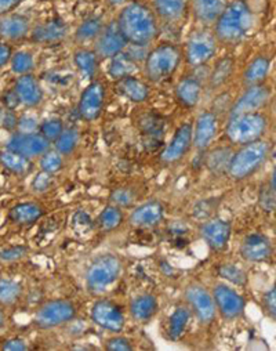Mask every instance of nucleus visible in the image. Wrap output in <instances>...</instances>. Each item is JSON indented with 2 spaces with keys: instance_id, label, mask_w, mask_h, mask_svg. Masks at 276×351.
I'll return each mask as SVG.
<instances>
[{
  "instance_id": "obj_51",
  "label": "nucleus",
  "mask_w": 276,
  "mask_h": 351,
  "mask_svg": "<svg viewBox=\"0 0 276 351\" xmlns=\"http://www.w3.org/2000/svg\"><path fill=\"white\" fill-rule=\"evenodd\" d=\"M53 184V179H51V174L42 171L39 174H36V178L32 182V189L36 193H45L50 189V186Z\"/></svg>"
},
{
  "instance_id": "obj_36",
  "label": "nucleus",
  "mask_w": 276,
  "mask_h": 351,
  "mask_svg": "<svg viewBox=\"0 0 276 351\" xmlns=\"http://www.w3.org/2000/svg\"><path fill=\"white\" fill-rule=\"evenodd\" d=\"M123 223V212L116 205L107 206L99 216L97 224L103 231H112Z\"/></svg>"
},
{
  "instance_id": "obj_50",
  "label": "nucleus",
  "mask_w": 276,
  "mask_h": 351,
  "mask_svg": "<svg viewBox=\"0 0 276 351\" xmlns=\"http://www.w3.org/2000/svg\"><path fill=\"white\" fill-rule=\"evenodd\" d=\"M105 348L108 351H131L134 347L129 339L122 336H115L105 343Z\"/></svg>"
},
{
  "instance_id": "obj_11",
  "label": "nucleus",
  "mask_w": 276,
  "mask_h": 351,
  "mask_svg": "<svg viewBox=\"0 0 276 351\" xmlns=\"http://www.w3.org/2000/svg\"><path fill=\"white\" fill-rule=\"evenodd\" d=\"M272 97V90L264 83L247 86L242 96L235 101L231 108L229 118L247 112H258L268 106Z\"/></svg>"
},
{
  "instance_id": "obj_32",
  "label": "nucleus",
  "mask_w": 276,
  "mask_h": 351,
  "mask_svg": "<svg viewBox=\"0 0 276 351\" xmlns=\"http://www.w3.org/2000/svg\"><path fill=\"white\" fill-rule=\"evenodd\" d=\"M105 27L104 20L100 16H93L86 19L75 31V39L79 43L96 42Z\"/></svg>"
},
{
  "instance_id": "obj_16",
  "label": "nucleus",
  "mask_w": 276,
  "mask_h": 351,
  "mask_svg": "<svg viewBox=\"0 0 276 351\" xmlns=\"http://www.w3.org/2000/svg\"><path fill=\"white\" fill-rule=\"evenodd\" d=\"M95 45H96L95 51L101 58H112L125 51L127 43L118 28L116 20L105 24L103 32L96 39Z\"/></svg>"
},
{
  "instance_id": "obj_17",
  "label": "nucleus",
  "mask_w": 276,
  "mask_h": 351,
  "mask_svg": "<svg viewBox=\"0 0 276 351\" xmlns=\"http://www.w3.org/2000/svg\"><path fill=\"white\" fill-rule=\"evenodd\" d=\"M218 132V117L216 112H202L192 128V144L198 151H205L214 141Z\"/></svg>"
},
{
  "instance_id": "obj_21",
  "label": "nucleus",
  "mask_w": 276,
  "mask_h": 351,
  "mask_svg": "<svg viewBox=\"0 0 276 351\" xmlns=\"http://www.w3.org/2000/svg\"><path fill=\"white\" fill-rule=\"evenodd\" d=\"M164 219V208L158 201L140 205L130 215V223L138 228H152L159 226Z\"/></svg>"
},
{
  "instance_id": "obj_57",
  "label": "nucleus",
  "mask_w": 276,
  "mask_h": 351,
  "mask_svg": "<svg viewBox=\"0 0 276 351\" xmlns=\"http://www.w3.org/2000/svg\"><path fill=\"white\" fill-rule=\"evenodd\" d=\"M3 103H5V106H6V108L8 110H14L18 104H20V100H18V97H17V95H16V92L14 90H12V92H9V93H6L5 95V97H3Z\"/></svg>"
},
{
  "instance_id": "obj_53",
  "label": "nucleus",
  "mask_w": 276,
  "mask_h": 351,
  "mask_svg": "<svg viewBox=\"0 0 276 351\" xmlns=\"http://www.w3.org/2000/svg\"><path fill=\"white\" fill-rule=\"evenodd\" d=\"M2 350H5V351H25V350H28V346L23 339L12 337L3 343Z\"/></svg>"
},
{
  "instance_id": "obj_56",
  "label": "nucleus",
  "mask_w": 276,
  "mask_h": 351,
  "mask_svg": "<svg viewBox=\"0 0 276 351\" xmlns=\"http://www.w3.org/2000/svg\"><path fill=\"white\" fill-rule=\"evenodd\" d=\"M12 56H13V53H12L10 46L6 43H0V69L6 66L8 62H10Z\"/></svg>"
},
{
  "instance_id": "obj_18",
  "label": "nucleus",
  "mask_w": 276,
  "mask_h": 351,
  "mask_svg": "<svg viewBox=\"0 0 276 351\" xmlns=\"http://www.w3.org/2000/svg\"><path fill=\"white\" fill-rule=\"evenodd\" d=\"M231 224L229 221L221 219H212L202 224L201 235L205 243L214 252H221L227 249L231 238Z\"/></svg>"
},
{
  "instance_id": "obj_29",
  "label": "nucleus",
  "mask_w": 276,
  "mask_h": 351,
  "mask_svg": "<svg viewBox=\"0 0 276 351\" xmlns=\"http://www.w3.org/2000/svg\"><path fill=\"white\" fill-rule=\"evenodd\" d=\"M271 71V60L266 56H257L253 58L243 72V84L254 86L264 83Z\"/></svg>"
},
{
  "instance_id": "obj_13",
  "label": "nucleus",
  "mask_w": 276,
  "mask_h": 351,
  "mask_svg": "<svg viewBox=\"0 0 276 351\" xmlns=\"http://www.w3.org/2000/svg\"><path fill=\"white\" fill-rule=\"evenodd\" d=\"M91 321L104 330L119 333L125 328V315L121 308L110 300H99L91 307Z\"/></svg>"
},
{
  "instance_id": "obj_61",
  "label": "nucleus",
  "mask_w": 276,
  "mask_h": 351,
  "mask_svg": "<svg viewBox=\"0 0 276 351\" xmlns=\"http://www.w3.org/2000/svg\"><path fill=\"white\" fill-rule=\"evenodd\" d=\"M2 119H3V110L0 107V125H2Z\"/></svg>"
},
{
  "instance_id": "obj_59",
  "label": "nucleus",
  "mask_w": 276,
  "mask_h": 351,
  "mask_svg": "<svg viewBox=\"0 0 276 351\" xmlns=\"http://www.w3.org/2000/svg\"><path fill=\"white\" fill-rule=\"evenodd\" d=\"M108 2L111 3V5H114V6H118V5H126V2L127 0H108Z\"/></svg>"
},
{
  "instance_id": "obj_35",
  "label": "nucleus",
  "mask_w": 276,
  "mask_h": 351,
  "mask_svg": "<svg viewBox=\"0 0 276 351\" xmlns=\"http://www.w3.org/2000/svg\"><path fill=\"white\" fill-rule=\"evenodd\" d=\"M234 66H235V62L231 57L220 58L216 62V65H214V68H213V71L209 76L210 89L216 90V89H220V87H223L229 80V77L232 76Z\"/></svg>"
},
{
  "instance_id": "obj_3",
  "label": "nucleus",
  "mask_w": 276,
  "mask_h": 351,
  "mask_svg": "<svg viewBox=\"0 0 276 351\" xmlns=\"http://www.w3.org/2000/svg\"><path fill=\"white\" fill-rule=\"evenodd\" d=\"M269 143L262 138L240 145V148L232 154L229 160L228 174L231 176V179L242 182L251 178L254 173H257L264 166L269 156Z\"/></svg>"
},
{
  "instance_id": "obj_49",
  "label": "nucleus",
  "mask_w": 276,
  "mask_h": 351,
  "mask_svg": "<svg viewBox=\"0 0 276 351\" xmlns=\"http://www.w3.org/2000/svg\"><path fill=\"white\" fill-rule=\"evenodd\" d=\"M260 206L265 212H273L275 210V190H272L269 186H264L260 191Z\"/></svg>"
},
{
  "instance_id": "obj_39",
  "label": "nucleus",
  "mask_w": 276,
  "mask_h": 351,
  "mask_svg": "<svg viewBox=\"0 0 276 351\" xmlns=\"http://www.w3.org/2000/svg\"><path fill=\"white\" fill-rule=\"evenodd\" d=\"M218 276L231 282L232 285L236 287H246L247 285V274L243 269L238 267L236 265H232V263H224L217 270Z\"/></svg>"
},
{
  "instance_id": "obj_54",
  "label": "nucleus",
  "mask_w": 276,
  "mask_h": 351,
  "mask_svg": "<svg viewBox=\"0 0 276 351\" xmlns=\"http://www.w3.org/2000/svg\"><path fill=\"white\" fill-rule=\"evenodd\" d=\"M24 0H0V16L13 13Z\"/></svg>"
},
{
  "instance_id": "obj_6",
  "label": "nucleus",
  "mask_w": 276,
  "mask_h": 351,
  "mask_svg": "<svg viewBox=\"0 0 276 351\" xmlns=\"http://www.w3.org/2000/svg\"><path fill=\"white\" fill-rule=\"evenodd\" d=\"M181 62V51L173 43H162L153 47L144 62V73L148 80L159 83L173 76Z\"/></svg>"
},
{
  "instance_id": "obj_7",
  "label": "nucleus",
  "mask_w": 276,
  "mask_h": 351,
  "mask_svg": "<svg viewBox=\"0 0 276 351\" xmlns=\"http://www.w3.org/2000/svg\"><path fill=\"white\" fill-rule=\"evenodd\" d=\"M76 315L75 306L64 299L45 303L35 314V324L40 329H53L71 322Z\"/></svg>"
},
{
  "instance_id": "obj_2",
  "label": "nucleus",
  "mask_w": 276,
  "mask_h": 351,
  "mask_svg": "<svg viewBox=\"0 0 276 351\" xmlns=\"http://www.w3.org/2000/svg\"><path fill=\"white\" fill-rule=\"evenodd\" d=\"M254 25V14L244 0L228 2L214 23V36L224 45H238L247 38Z\"/></svg>"
},
{
  "instance_id": "obj_4",
  "label": "nucleus",
  "mask_w": 276,
  "mask_h": 351,
  "mask_svg": "<svg viewBox=\"0 0 276 351\" xmlns=\"http://www.w3.org/2000/svg\"><path fill=\"white\" fill-rule=\"evenodd\" d=\"M122 274V261L118 256L105 253L97 256L86 270L84 282L91 295L105 293Z\"/></svg>"
},
{
  "instance_id": "obj_1",
  "label": "nucleus",
  "mask_w": 276,
  "mask_h": 351,
  "mask_svg": "<svg viewBox=\"0 0 276 351\" xmlns=\"http://www.w3.org/2000/svg\"><path fill=\"white\" fill-rule=\"evenodd\" d=\"M116 24L126 43L137 47L151 45L159 34L156 14L141 2L126 3L119 12Z\"/></svg>"
},
{
  "instance_id": "obj_43",
  "label": "nucleus",
  "mask_w": 276,
  "mask_h": 351,
  "mask_svg": "<svg viewBox=\"0 0 276 351\" xmlns=\"http://www.w3.org/2000/svg\"><path fill=\"white\" fill-rule=\"evenodd\" d=\"M64 166V160H62V155L58 154L55 149L50 151L47 149L42 156H40V167L43 171L54 174L57 171H60Z\"/></svg>"
},
{
  "instance_id": "obj_5",
  "label": "nucleus",
  "mask_w": 276,
  "mask_h": 351,
  "mask_svg": "<svg viewBox=\"0 0 276 351\" xmlns=\"http://www.w3.org/2000/svg\"><path fill=\"white\" fill-rule=\"evenodd\" d=\"M268 130V118L261 112H247L229 118L225 136L229 143L244 145L261 140Z\"/></svg>"
},
{
  "instance_id": "obj_31",
  "label": "nucleus",
  "mask_w": 276,
  "mask_h": 351,
  "mask_svg": "<svg viewBox=\"0 0 276 351\" xmlns=\"http://www.w3.org/2000/svg\"><path fill=\"white\" fill-rule=\"evenodd\" d=\"M99 56L95 50L79 49L73 54V62L84 77H95L99 71Z\"/></svg>"
},
{
  "instance_id": "obj_40",
  "label": "nucleus",
  "mask_w": 276,
  "mask_h": 351,
  "mask_svg": "<svg viewBox=\"0 0 276 351\" xmlns=\"http://www.w3.org/2000/svg\"><path fill=\"white\" fill-rule=\"evenodd\" d=\"M79 143V134L75 129H64L62 133L53 141L54 149L61 155H69L75 151Z\"/></svg>"
},
{
  "instance_id": "obj_15",
  "label": "nucleus",
  "mask_w": 276,
  "mask_h": 351,
  "mask_svg": "<svg viewBox=\"0 0 276 351\" xmlns=\"http://www.w3.org/2000/svg\"><path fill=\"white\" fill-rule=\"evenodd\" d=\"M192 123L187 122L177 128L171 141L167 144L164 151L160 155V160L163 163H175L179 162L184 156L188 154L192 147Z\"/></svg>"
},
{
  "instance_id": "obj_46",
  "label": "nucleus",
  "mask_w": 276,
  "mask_h": 351,
  "mask_svg": "<svg viewBox=\"0 0 276 351\" xmlns=\"http://www.w3.org/2000/svg\"><path fill=\"white\" fill-rule=\"evenodd\" d=\"M72 226L77 234H84L93 228V221H91V217L84 210H79L73 216Z\"/></svg>"
},
{
  "instance_id": "obj_27",
  "label": "nucleus",
  "mask_w": 276,
  "mask_h": 351,
  "mask_svg": "<svg viewBox=\"0 0 276 351\" xmlns=\"http://www.w3.org/2000/svg\"><path fill=\"white\" fill-rule=\"evenodd\" d=\"M153 13L163 21L177 23L186 16L188 0H152Z\"/></svg>"
},
{
  "instance_id": "obj_47",
  "label": "nucleus",
  "mask_w": 276,
  "mask_h": 351,
  "mask_svg": "<svg viewBox=\"0 0 276 351\" xmlns=\"http://www.w3.org/2000/svg\"><path fill=\"white\" fill-rule=\"evenodd\" d=\"M111 201L116 206H130L134 201V195L129 189H118L111 194Z\"/></svg>"
},
{
  "instance_id": "obj_55",
  "label": "nucleus",
  "mask_w": 276,
  "mask_h": 351,
  "mask_svg": "<svg viewBox=\"0 0 276 351\" xmlns=\"http://www.w3.org/2000/svg\"><path fill=\"white\" fill-rule=\"evenodd\" d=\"M2 125L5 126V129L13 132L17 125H18V119L17 117L14 115V112L12 110H8L6 112H3V119H2Z\"/></svg>"
},
{
  "instance_id": "obj_30",
  "label": "nucleus",
  "mask_w": 276,
  "mask_h": 351,
  "mask_svg": "<svg viewBox=\"0 0 276 351\" xmlns=\"http://www.w3.org/2000/svg\"><path fill=\"white\" fill-rule=\"evenodd\" d=\"M43 215V209L34 202H23L13 206L9 212V219L20 226H28L39 220Z\"/></svg>"
},
{
  "instance_id": "obj_19",
  "label": "nucleus",
  "mask_w": 276,
  "mask_h": 351,
  "mask_svg": "<svg viewBox=\"0 0 276 351\" xmlns=\"http://www.w3.org/2000/svg\"><path fill=\"white\" fill-rule=\"evenodd\" d=\"M273 253L271 241L262 234H250L244 237L240 245V254L246 261L261 263L268 260Z\"/></svg>"
},
{
  "instance_id": "obj_26",
  "label": "nucleus",
  "mask_w": 276,
  "mask_h": 351,
  "mask_svg": "<svg viewBox=\"0 0 276 351\" xmlns=\"http://www.w3.org/2000/svg\"><path fill=\"white\" fill-rule=\"evenodd\" d=\"M227 0H191L195 19L203 25H214L227 6Z\"/></svg>"
},
{
  "instance_id": "obj_28",
  "label": "nucleus",
  "mask_w": 276,
  "mask_h": 351,
  "mask_svg": "<svg viewBox=\"0 0 276 351\" xmlns=\"http://www.w3.org/2000/svg\"><path fill=\"white\" fill-rule=\"evenodd\" d=\"M158 300L152 295H140L130 303V315L136 322H148L158 313Z\"/></svg>"
},
{
  "instance_id": "obj_20",
  "label": "nucleus",
  "mask_w": 276,
  "mask_h": 351,
  "mask_svg": "<svg viewBox=\"0 0 276 351\" xmlns=\"http://www.w3.org/2000/svg\"><path fill=\"white\" fill-rule=\"evenodd\" d=\"M14 92L20 100V104L25 106L27 108H35L43 101V90L32 73L17 77Z\"/></svg>"
},
{
  "instance_id": "obj_58",
  "label": "nucleus",
  "mask_w": 276,
  "mask_h": 351,
  "mask_svg": "<svg viewBox=\"0 0 276 351\" xmlns=\"http://www.w3.org/2000/svg\"><path fill=\"white\" fill-rule=\"evenodd\" d=\"M170 231H173V234L177 235V237H182L184 234L187 232V228H186V226H184V224H177V223H174V224L170 227Z\"/></svg>"
},
{
  "instance_id": "obj_38",
  "label": "nucleus",
  "mask_w": 276,
  "mask_h": 351,
  "mask_svg": "<svg viewBox=\"0 0 276 351\" xmlns=\"http://www.w3.org/2000/svg\"><path fill=\"white\" fill-rule=\"evenodd\" d=\"M23 293L21 285L9 278H2L0 280V304L2 306H12L14 304Z\"/></svg>"
},
{
  "instance_id": "obj_48",
  "label": "nucleus",
  "mask_w": 276,
  "mask_h": 351,
  "mask_svg": "<svg viewBox=\"0 0 276 351\" xmlns=\"http://www.w3.org/2000/svg\"><path fill=\"white\" fill-rule=\"evenodd\" d=\"M262 308L266 311L268 317L275 321V318H276V289L273 287L264 293Z\"/></svg>"
},
{
  "instance_id": "obj_45",
  "label": "nucleus",
  "mask_w": 276,
  "mask_h": 351,
  "mask_svg": "<svg viewBox=\"0 0 276 351\" xmlns=\"http://www.w3.org/2000/svg\"><path fill=\"white\" fill-rule=\"evenodd\" d=\"M28 250H29L28 246H24V245L9 246L3 250H0V260L5 261V263H12V261L21 260L23 257H25Z\"/></svg>"
},
{
  "instance_id": "obj_8",
  "label": "nucleus",
  "mask_w": 276,
  "mask_h": 351,
  "mask_svg": "<svg viewBox=\"0 0 276 351\" xmlns=\"http://www.w3.org/2000/svg\"><path fill=\"white\" fill-rule=\"evenodd\" d=\"M186 300L190 304V310L202 325H210L216 319L217 310L213 295L205 287L199 284L188 285L186 289Z\"/></svg>"
},
{
  "instance_id": "obj_42",
  "label": "nucleus",
  "mask_w": 276,
  "mask_h": 351,
  "mask_svg": "<svg viewBox=\"0 0 276 351\" xmlns=\"http://www.w3.org/2000/svg\"><path fill=\"white\" fill-rule=\"evenodd\" d=\"M232 152L227 148H218L216 151H213L209 158H208V166L210 170H213L214 173H223V171H228V166H229V160H231Z\"/></svg>"
},
{
  "instance_id": "obj_14",
  "label": "nucleus",
  "mask_w": 276,
  "mask_h": 351,
  "mask_svg": "<svg viewBox=\"0 0 276 351\" xmlns=\"http://www.w3.org/2000/svg\"><path fill=\"white\" fill-rule=\"evenodd\" d=\"M6 148L32 159L36 156H42L47 149H50V143L39 132H18L12 134L6 144Z\"/></svg>"
},
{
  "instance_id": "obj_22",
  "label": "nucleus",
  "mask_w": 276,
  "mask_h": 351,
  "mask_svg": "<svg viewBox=\"0 0 276 351\" xmlns=\"http://www.w3.org/2000/svg\"><path fill=\"white\" fill-rule=\"evenodd\" d=\"M68 35V27L62 19L55 17L45 24H40L34 28L31 34V39L39 45H53L61 42Z\"/></svg>"
},
{
  "instance_id": "obj_37",
  "label": "nucleus",
  "mask_w": 276,
  "mask_h": 351,
  "mask_svg": "<svg viewBox=\"0 0 276 351\" xmlns=\"http://www.w3.org/2000/svg\"><path fill=\"white\" fill-rule=\"evenodd\" d=\"M134 69H136V64L131 60V57L129 54L121 53V54L112 57V61L110 65V75L118 80L123 76L131 75L134 72Z\"/></svg>"
},
{
  "instance_id": "obj_52",
  "label": "nucleus",
  "mask_w": 276,
  "mask_h": 351,
  "mask_svg": "<svg viewBox=\"0 0 276 351\" xmlns=\"http://www.w3.org/2000/svg\"><path fill=\"white\" fill-rule=\"evenodd\" d=\"M17 128L20 129V132H24V133H32V132H36V129L39 128V123L35 118L29 117V115H24L18 119V125Z\"/></svg>"
},
{
  "instance_id": "obj_44",
  "label": "nucleus",
  "mask_w": 276,
  "mask_h": 351,
  "mask_svg": "<svg viewBox=\"0 0 276 351\" xmlns=\"http://www.w3.org/2000/svg\"><path fill=\"white\" fill-rule=\"evenodd\" d=\"M64 130V125L60 119H47L39 126V133L49 141L53 143Z\"/></svg>"
},
{
  "instance_id": "obj_41",
  "label": "nucleus",
  "mask_w": 276,
  "mask_h": 351,
  "mask_svg": "<svg viewBox=\"0 0 276 351\" xmlns=\"http://www.w3.org/2000/svg\"><path fill=\"white\" fill-rule=\"evenodd\" d=\"M10 64H12V71L16 75L21 76V75L32 73L35 66V60L29 51H17L16 54L12 56Z\"/></svg>"
},
{
  "instance_id": "obj_34",
  "label": "nucleus",
  "mask_w": 276,
  "mask_h": 351,
  "mask_svg": "<svg viewBox=\"0 0 276 351\" xmlns=\"http://www.w3.org/2000/svg\"><path fill=\"white\" fill-rule=\"evenodd\" d=\"M0 165H2L6 170L14 173V174H28L32 170V160L24 155H20L14 151L5 149L0 152Z\"/></svg>"
},
{
  "instance_id": "obj_33",
  "label": "nucleus",
  "mask_w": 276,
  "mask_h": 351,
  "mask_svg": "<svg viewBox=\"0 0 276 351\" xmlns=\"http://www.w3.org/2000/svg\"><path fill=\"white\" fill-rule=\"evenodd\" d=\"M191 319V310L187 307H177L168 318L167 336L170 340H179L186 333L187 326Z\"/></svg>"
},
{
  "instance_id": "obj_10",
  "label": "nucleus",
  "mask_w": 276,
  "mask_h": 351,
  "mask_svg": "<svg viewBox=\"0 0 276 351\" xmlns=\"http://www.w3.org/2000/svg\"><path fill=\"white\" fill-rule=\"evenodd\" d=\"M217 53V39L209 32L194 34L186 46V58L188 65L198 68L208 64Z\"/></svg>"
},
{
  "instance_id": "obj_12",
  "label": "nucleus",
  "mask_w": 276,
  "mask_h": 351,
  "mask_svg": "<svg viewBox=\"0 0 276 351\" xmlns=\"http://www.w3.org/2000/svg\"><path fill=\"white\" fill-rule=\"evenodd\" d=\"M104 104H105V89L103 83L95 80L91 82L80 95L77 112L80 118L84 119L86 122H93L101 115L104 110Z\"/></svg>"
},
{
  "instance_id": "obj_9",
  "label": "nucleus",
  "mask_w": 276,
  "mask_h": 351,
  "mask_svg": "<svg viewBox=\"0 0 276 351\" xmlns=\"http://www.w3.org/2000/svg\"><path fill=\"white\" fill-rule=\"evenodd\" d=\"M213 300L217 313L227 321L236 319L243 315L246 310L244 298L227 284H218L213 289Z\"/></svg>"
},
{
  "instance_id": "obj_23",
  "label": "nucleus",
  "mask_w": 276,
  "mask_h": 351,
  "mask_svg": "<svg viewBox=\"0 0 276 351\" xmlns=\"http://www.w3.org/2000/svg\"><path fill=\"white\" fill-rule=\"evenodd\" d=\"M202 83L195 76L182 77L175 86V99L186 108H195L202 99Z\"/></svg>"
},
{
  "instance_id": "obj_24",
  "label": "nucleus",
  "mask_w": 276,
  "mask_h": 351,
  "mask_svg": "<svg viewBox=\"0 0 276 351\" xmlns=\"http://www.w3.org/2000/svg\"><path fill=\"white\" fill-rule=\"evenodd\" d=\"M31 29V21L23 14H6L0 19V36L8 40H21Z\"/></svg>"
},
{
  "instance_id": "obj_25",
  "label": "nucleus",
  "mask_w": 276,
  "mask_h": 351,
  "mask_svg": "<svg viewBox=\"0 0 276 351\" xmlns=\"http://www.w3.org/2000/svg\"><path fill=\"white\" fill-rule=\"evenodd\" d=\"M116 92L127 99L131 103H144L149 97V89L148 86L138 77H134L133 75L123 76L116 80L115 84Z\"/></svg>"
},
{
  "instance_id": "obj_60",
  "label": "nucleus",
  "mask_w": 276,
  "mask_h": 351,
  "mask_svg": "<svg viewBox=\"0 0 276 351\" xmlns=\"http://www.w3.org/2000/svg\"><path fill=\"white\" fill-rule=\"evenodd\" d=\"M3 325H5V314H3V310L0 308V329L3 328Z\"/></svg>"
}]
</instances>
